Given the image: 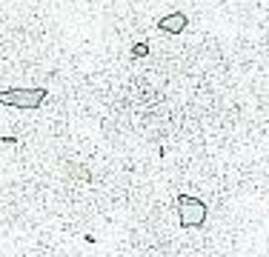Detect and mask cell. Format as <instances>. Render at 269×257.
Instances as JSON below:
<instances>
[{
    "label": "cell",
    "mask_w": 269,
    "mask_h": 257,
    "mask_svg": "<svg viewBox=\"0 0 269 257\" xmlns=\"http://www.w3.org/2000/svg\"><path fill=\"white\" fill-rule=\"evenodd\" d=\"M149 55V43H135L132 46V58H146Z\"/></svg>",
    "instance_id": "277c9868"
},
{
    "label": "cell",
    "mask_w": 269,
    "mask_h": 257,
    "mask_svg": "<svg viewBox=\"0 0 269 257\" xmlns=\"http://www.w3.org/2000/svg\"><path fill=\"white\" fill-rule=\"evenodd\" d=\"M178 209H180V226L183 229H198L206 223V203L200 197H192V194H178Z\"/></svg>",
    "instance_id": "6da1fadb"
},
{
    "label": "cell",
    "mask_w": 269,
    "mask_h": 257,
    "mask_svg": "<svg viewBox=\"0 0 269 257\" xmlns=\"http://www.w3.org/2000/svg\"><path fill=\"white\" fill-rule=\"evenodd\" d=\"M46 97V89H3V94H0V100L6 106H14V109H37V106H43Z\"/></svg>",
    "instance_id": "7a4b0ae2"
},
{
    "label": "cell",
    "mask_w": 269,
    "mask_h": 257,
    "mask_svg": "<svg viewBox=\"0 0 269 257\" xmlns=\"http://www.w3.org/2000/svg\"><path fill=\"white\" fill-rule=\"evenodd\" d=\"M186 26H189V14L172 12V14H166V17L158 20V32H166V35H180V32H186Z\"/></svg>",
    "instance_id": "3957f363"
}]
</instances>
